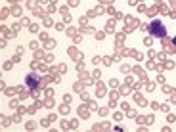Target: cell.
Returning <instances> with one entry per match:
<instances>
[{"mask_svg": "<svg viewBox=\"0 0 176 132\" xmlns=\"http://www.w3.org/2000/svg\"><path fill=\"white\" fill-rule=\"evenodd\" d=\"M174 44H176V37H174Z\"/></svg>", "mask_w": 176, "mask_h": 132, "instance_id": "obj_3", "label": "cell"}, {"mask_svg": "<svg viewBox=\"0 0 176 132\" xmlns=\"http://www.w3.org/2000/svg\"><path fill=\"white\" fill-rule=\"evenodd\" d=\"M27 84H29V88H37V84H38L37 77H34V75H29V77H27Z\"/></svg>", "mask_w": 176, "mask_h": 132, "instance_id": "obj_2", "label": "cell"}, {"mask_svg": "<svg viewBox=\"0 0 176 132\" xmlns=\"http://www.w3.org/2000/svg\"><path fill=\"white\" fill-rule=\"evenodd\" d=\"M149 33H151V37H155V38H163L165 34H166L165 25H163L159 19H155V21L149 23Z\"/></svg>", "mask_w": 176, "mask_h": 132, "instance_id": "obj_1", "label": "cell"}]
</instances>
